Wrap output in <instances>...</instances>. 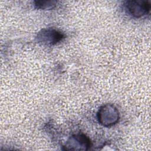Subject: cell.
<instances>
[{"label": "cell", "mask_w": 151, "mask_h": 151, "mask_svg": "<svg viewBox=\"0 0 151 151\" xmlns=\"http://www.w3.org/2000/svg\"><path fill=\"white\" fill-rule=\"evenodd\" d=\"M97 117L101 125L105 127H110L118 122L119 112L114 106L107 104L100 108L97 113Z\"/></svg>", "instance_id": "6da1fadb"}, {"label": "cell", "mask_w": 151, "mask_h": 151, "mask_svg": "<svg viewBox=\"0 0 151 151\" xmlns=\"http://www.w3.org/2000/svg\"><path fill=\"white\" fill-rule=\"evenodd\" d=\"M129 14L135 18L142 17L148 14L150 9V4L145 1H128L125 4Z\"/></svg>", "instance_id": "7a4b0ae2"}, {"label": "cell", "mask_w": 151, "mask_h": 151, "mask_svg": "<svg viewBox=\"0 0 151 151\" xmlns=\"http://www.w3.org/2000/svg\"><path fill=\"white\" fill-rule=\"evenodd\" d=\"M64 38L62 32L53 29H43L38 33L37 38L38 41L44 45H52L60 42Z\"/></svg>", "instance_id": "3957f363"}, {"label": "cell", "mask_w": 151, "mask_h": 151, "mask_svg": "<svg viewBox=\"0 0 151 151\" xmlns=\"http://www.w3.org/2000/svg\"><path fill=\"white\" fill-rule=\"evenodd\" d=\"M90 145L89 139L84 134H78L73 136L66 145V149L87 150Z\"/></svg>", "instance_id": "277c9868"}, {"label": "cell", "mask_w": 151, "mask_h": 151, "mask_svg": "<svg viewBox=\"0 0 151 151\" xmlns=\"http://www.w3.org/2000/svg\"><path fill=\"white\" fill-rule=\"evenodd\" d=\"M57 4V1H35V5L37 8L50 9L53 8Z\"/></svg>", "instance_id": "5b68a950"}]
</instances>
